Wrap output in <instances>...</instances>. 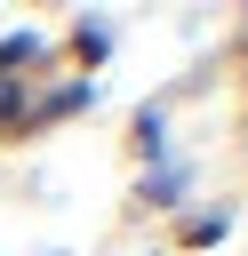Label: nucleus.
I'll list each match as a JSON object with an SVG mask.
<instances>
[{
    "instance_id": "nucleus-1",
    "label": "nucleus",
    "mask_w": 248,
    "mask_h": 256,
    "mask_svg": "<svg viewBox=\"0 0 248 256\" xmlns=\"http://www.w3.org/2000/svg\"><path fill=\"white\" fill-rule=\"evenodd\" d=\"M8 120H16V80L0 72V128H8Z\"/></svg>"
}]
</instances>
